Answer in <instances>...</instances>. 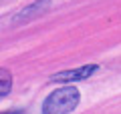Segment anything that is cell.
<instances>
[{
  "mask_svg": "<svg viewBox=\"0 0 121 114\" xmlns=\"http://www.w3.org/2000/svg\"><path fill=\"white\" fill-rule=\"evenodd\" d=\"M99 70L97 64H85L79 68H71V70H63L56 72L55 76H51V82H59V84H73L77 80H87L89 76H93Z\"/></svg>",
  "mask_w": 121,
  "mask_h": 114,
  "instance_id": "obj_2",
  "label": "cell"
},
{
  "mask_svg": "<svg viewBox=\"0 0 121 114\" xmlns=\"http://www.w3.org/2000/svg\"><path fill=\"white\" fill-rule=\"evenodd\" d=\"M81 102V92L73 84H67L63 88H56L44 98L43 114H69Z\"/></svg>",
  "mask_w": 121,
  "mask_h": 114,
  "instance_id": "obj_1",
  "label": "cell"
},
{
  "mask_svg": "<svg viewBox=\"0 0 121 114\" xmlns=\"http://www.w3.org/2000/svg\"><path fill=\"white\" fill-rule=\"evenodd\" d=\"M2 114H24V110H12V112H2Z\"/></svg>",
  "mask_w": 121,
  "mask_h": 114,
  "instance_id": "obj_5",
  "label": "cell"
},
{
  "mask_svg": "<svg viewBox=\"0 0 121 114\" xmlns=\"http://www.w3.org/2000/svg\"><path fill=\"white\" fill-rule=\"evenodd\" d=\"M48 8H51V0H36V2H32L30 6L18 10V12L12 16V20H10V22H12V24L30 22V20H35V18H39L40 14H44Z\"/></svg>",
  "mask_w": 121,
  "mask_h": 114,
  "instance_id": "obj_3",
  "label": "cell"
},
{
  "mask_svg": "<svg viewBox=\"0 0 121 114\" xmlns=\"http://www.w3.org/2000/svg\"><path fill=\"white\" fill-rule=\"evenodd\" d=\"M12 88V74L6 68H0V96H6Z\"/></svg>",
  "mask_w": 121,
  "mask_h": 114,
  "instance_id": "obj_4",
  "label": "cell"
}]
</instances>
